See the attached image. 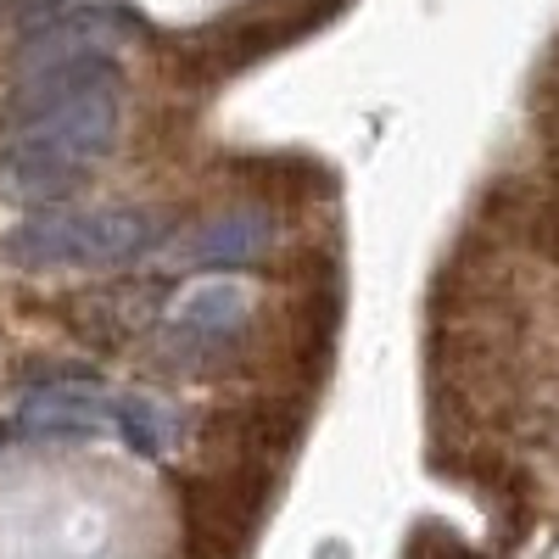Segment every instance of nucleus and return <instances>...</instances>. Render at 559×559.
<instances>
[{
    "label": "nucleus",
    "instance_id": "nucleus-4",
    "mask_svg": "<svg viewBox=\"0 0 559 559\" xmlns=\"http://www.w3.org/2000/svg\"><path fill=\"white\" fill-rule=\"evenodd\" d=\"M107 419H112V403L73 392V386H51L23 408V426L34 437H90V431H102Z\"/></svg>",
    "mask_w": 559,
    "mask_h": 559
},
{
    "label": "nucleus",
    "instance_id": "nucleus-2",
    "mask_svg": "<svg viewBox=\"0 0 559 559\" xmlns=\"http://www.w3.org/2000/svg\"><path fill=\"white\" fill-rule=\"evenodd\" d=\"M163 241L146 207H51L7 229V252L23 269H123Z\"/></svg>",
    "mask_w": 559,
    "mask_h": 559
},
{
    "label": "nucleus",
    "instance_id": "nucleus-5",
    "mask_svg": "<svg viewBox=\"0 0 559 559\" xmlns=\"http://www.w3.org/2000/svg\"><path fill=\"white\" fill-rule=\"evenodd\" d=\"M241 313H247V292L229 286V280H213V286L191 292V302L179 308V324L197 336H218L229 324H241Z\"/></svg>",
    "mask_w": 559,
    "mask_h": 559
},
{
    "label": "nucleus",
    "instance_id": "nucleus-8",
    "mask_svg": "<svg viewBox=\"0 0 559 559\" xmlns=\"http://www.w3.org/2000/svg\"><path fill=\"white\" fill-rule=\"evenodd\" d=\"M548 191H554V202H559V163L548 168Z\"/></svg>",
    "mask_w": 559,
    "mask_h": 559
},
{
    "label": "nucleus",
    "instance_id": "nucleus-6",
    "mask_svg": "<svg viewBox=\"0 0 559 559\" xmlns=\"http://www.w3.org/2000/svg\"><path fill=\"white\" fill-rule=\"evenodd\" d=\"M112 426L123 431V442L134 448V453H146V459H157L163 453V442H168V419H163V408H152V403H140V397H123V403H112Z\"/></svg>",
    "mask_w": 559,
    "mask_h": 559
},
{
    "label": "nucleus",
    "instance_id": "nucleus-7",
    "mask_svg": "<svg viewBox=\"0 0 559 559\" xmlns=\"http://www.w3.org/2000/svg\"><path fill=\"white\" fill-rule=\"evenodd\" d=\"M526 241H532V252H543L548 263H559V202H548L543 213H532Z\"/></svg>",
    "mask_w": 559,
    "mask_h": 559
},
{
    "label": "nucleus",
    "instance_id": "nucleus-3",
    "mask_svg": "<svg viewBox=\"0 0 559 559\" xmlns=\"http://www.w3.org/2000/svg\"><path fill=\"white\" fill-rule=\"evenodd\" d=\"M269 241H274V229H269V218L263 213H224V218H213V224H202L197 236H191V263H202V269H218V263H252L258 252H269Z\"/></svg>",
    "mask_w": 559,
    "mask_h": 559
},
{
    "label": "nucleus",
    "instance_id": "nucleus-1",
    "mask_svg": "<svg viewBox=\"0 0 559 559\" xmlns=\"http://www.w3.org/2000/svg\"><path fill=\"white\" fill-rule=\"evenodd\" d=\"M123 129V84L79 90L68 102L12 118V134L0 146V191L12 202H57L90 179Z\"/></svg>",
    "mask_w": 559,
    "mask_h": 559
}]
</instances>
